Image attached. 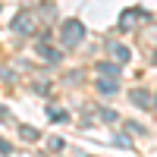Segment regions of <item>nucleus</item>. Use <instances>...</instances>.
<instances>
[{"label": "nucleus", "instance_id": "f257e3e1", "mask_svg": "<svg viewBox=\"0 0 157 157\" xmlns=\"http://www.w3.org/2000/svg\"><path fill=\"white\" fill-rule=\"evenodd\" d=\"M60 41L66 44V47H78L85 41V25L78 22V19H66L60 25Z\"/></svg>", "mask_w": 157, "mask_h": 157}, {"label": "nucleus", "instance_id": "f03ea898", "mask_svg": "<svg viewBox=\"0 0 157 157\" xmlns=\"http://www.w3.org/2000/svg\"><path fill=\"white\" fill-rule=\"evenodd\" d=\"M138 22H148V13H145V10H138V6H132V10H126L123 16H120V29L129 32V29H135Z\"/></svg>", "mask_w": 157, "mask_h": 157}, {"label": "nucleus", "instance_id": "7ed1b4c3", "mask_svg": "<svg viewBox=\"0 0 157 157\" xmlns=\"http://www.w3.org/2000/svg\"><path fill=\"white\" fill-rule=\"evenodd\" d=\"M35 16L32 13H19L16 19H13V32H19V35H35Z\"/></svg>", "mask_w": 157, "mask_h": 157}, {"label": "nucleus", "instance_id": "20e7f679", "mask_svg": "<svg viewBox=\"0 0 157 157\" xmlns=\"http://www.w3.org/2000/svg\"><path fill=\"white\" fill-rule=\"evenodd\" d=\"M94 88L101 91L104 98H110V94H116V91H120V78H110V75H98V78H94Z\"/></svg>", "mask_w": 157, "mask_h": 157}, {"label": "nucleus", "instance_id": "39448f33", "mask_svg": "<svg viewBox=\"0 0 157 157\" xmlns=\"http://www.w3.org/2000/svg\"><path fill=\"white\" fill-rule=\"evenodd\" d=\"M94 72L98 75H110V78H120L123 75V69L116 66V63H94Z\"/></svg>", "mask_w": 157, "mask_h": 157}, {"label": "nucleus", "instance_id": "423d86ee", "mask_svg": "<svg viewBox=\"0 0 157 157\" xmlns=\"http://www.w3.org/2000/svg\"><path fill=\"white\" fill-rule=\"evenodd\" d=\"M38 54H41L44 60H50V63H60V50H54L47 41H38Z\"/></svg>", "mask_w": 157, "mask_h": 157}, {"label": "nucleus", "instance_id": "0eeeda50", "mask_svg": "<svg viewBox=\"0 0 157 157\" xmlns=\"http://www.w3.org/2000/svg\"><path fill=\"white\" fill-rule=\"evenodd\" d=\"M107 50L113 54V60H120V63H129V47H123V44L110 41V44H107Z\"/></svg>", "mask_w": 157, "mask_h": 157}, {"label": "nucleus", "instance_id": "6e6552de", "mask_svg": "<svg viewBox=\"0 0 157 157\" xmlns=\"http://www.w3.org/2000/svg\"><path fill=\"white\" fill-rule=\"evenodd\" d=\"M129 101H132L135 107H148V104H151V94H148V91H141V88H135V91H129Z\"/></svg>", "mask_w": 157, "mask_h": 157}, {"label": "nucleus", "instance_id": "1a4fd4ad", "mask_svg": "<svg viewBox=\"0 0 157 157\" xmlns=\"http://www.w3.org/2000/svg\"><path fill=\"white\" fill-rule=\"evenodd\" d=\"M19 135L29 138V141H35V138H38V129H32V126H19Z\"/></svg>", "mask_w": 157, "mask_h": 157}, {"label": "nucleus", "instance_id": "9d476101", "mask_svg": "<svg viewBox=\"0 0 157 157\" xmlns=\"http://www.w3.org/2000/svg\"><path fill=\"white\" fill-rule=\"evenodd\" d=\"M47 148H50V151H63V138H60V135H50V138H47Z\"/></svg>", "mask_w": 157, "mask_h": 157}, {"label": "nucleus", "instance_id": "9b49d317", "mask_svg": "<svg viewBox=\"0 0 157 157\" xmlns=\"http://www.w3.org/2000/svg\"><path fill=\"white\" fill-rule=\"evenodd\" d=\"M50 120H54V123H63V120H69V116L63 113L60 107H50Z\"/></svg>", "mask_w": 157, "mask_h": 157}, {"label": "nucleus", "instance_id": "f8f14e48", "mask_svg": "<svg viewBox=\"0 0 157 157\" xmlns=\"http://www.w3.org/2000/svg\"><path fill=\"white\" fill-rule=\"evenodd\" d=\"M101 120H107V123H113V120H116V113H113V110H101Z\"/></svg>", "mask_w": 157, "mask_h": 157}, {"label": "nucleus", "instance_id": "ddd939ff", "mask_svg": "<svg viewBox=\"0 0 157 157\" xmlns=\"http://www.w3.org/2000/svg\"><path fill=\"white\" fill-rule=\"evenodd\" d=\"M0 151H3V154H10V151H13V148L6 145V141H3V138H0Z\"/></svg>", "mask_w": 157, "mask_h": 157}, {"label": "nucleus", "instance_id": "4468645a", "mask_svg": "<svg viewBox=\"0 0 157 157\" xmlns=\"http://www.w3.org/2000/svg\"><path fill=\"white\" fill-rule=\"evenodd\" d=\"M154 63H157V54H154Z\"/></svg>", "mask_w": 157, "mask_h": 157}]
</instances>
